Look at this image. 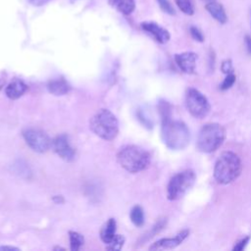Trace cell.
Instances as JSON below:
<instances>
[{"label":"cell","mask_w":251,"mask_h":251,"mask_svg":"<svg viewBox=\"0 0 251 251\" xmlns=\"http://www.w3.org/2000/svg\"><path fill=\"white\" fill-rule=\"evenodd\" d=\"M161 135L167 147L173 150L185 148L190 140V132L181 121H174L171 117L162 119Z\"/></svg>","instance_id":"cell-1"},{"label":"cell","mask_w":251,"mask_h":251,"mask_svg":"<svg viewBox=\"0 0 251 251\" xmlns=\"http://www.w3.org/2000/svg\"><path fill=\"white\" fill-rule=\"evenodd\" d=\"M241 171L242 163L239 156L232 151H225L215 164L214 177L220 184H228L240 176Z\"/></svg>","instance_id":"cell-2"},{"label":"cell","mask_w":251,"mask_h":251,"mask_svg":"<svg viewBox=\"0 0 251 251\" xmlns=\"http://www.w3.org/2000/svg\"><path fill=\"white\" fill-rule=\"evenodd\" d=\"M117 159L121 167L129 173L143 171L150 164L149 152L136 145H127L122 148Z\"/></svg>","instance_id":"cell-3"},{"label":"cell","mask_w":251,"mask_h":251,"mask_svg":"<svg viewBox=\"0 0 251 251\" xmlns=\"http://www.w3.org/2000/svg\"><path fill=\"white\" fill-rule=\"evenodd\" d=\"M226 138V129L217 123L204 125L198 134L197 149L203 153H212L222 146Z\"/></svg>","instance_id":"cell-4"},{"label":"cell","mask_w":251,"mask_h":251,"mask_svg":"<svg viewBox=\"0 0 251 251\" xmlns=\"http://www.w3.org/2000/svg\"><path fill=\"white\" fill-rule=\"evenodd\" d=\"M91 130L105 140L114 139L119 131V124L115 115L107 109H101L90 120Z\"/></svg>","instance_id":"cell-5"},{"label":"cell","mask_w":251,"mask_h":251,"mask_svg":"<svg viewBox=\"0 0 251 251\" xmlns=\"http://www.w3.org/2000/svg\"><path fill=\"white\" fill-rule=\"evenodd\" d=\"M196 180L195 173L192 170H185L175 175L167 186V197L169 200L181 198L194 184Z\"/></svg>","instance_id":"cell-6"},{"label":"cell","mask_w":251,"mask_h":251,"mask_svg":"<svg viewBox=\"0 0 251 251\" xmlns=\"http://www.w3.org/2000/svg\"><path fill=\"white\" fill-rule=\"evenodd\" d=\"M185 105L190 115L196 119L205 118L211 109L206 96L198 89L190 87L185 93Z\"/></svg>","instance_id":"cell-7"},{"label":"cell","mask_w":251,"mask_h":251,"mask_svg":"<svg viewBox=\"0 0 251 251\" xmlns=\"http://www.w3.org/2000/svg\"><path fill=\"white\" fill-rule=\"evenodd\" d=\"M26 144L35 152L43 153L51 147V140L48 135L36 128H28L23 133Z\"/></svg>","instance_id":"cell-8"},{"label":"cell","mask_w":251,"mask_h":251,"mask_svg":"<svg viewBox=\"0 0 251 251\" xmlns=\"http://www.w3.org/2000/svg\"><path fill=\"white\" fill-rule=\"evenodd\" d=\"M51 147L53 148L55 153L58 154L65 161L74 160L75 152V149L71 146L69 138L66 134H60L56 136L51 142Z\"/></svg>","instance_id":"cell-9"},{"label":"cell","mask_w":251,"mask_h":251,"mask_svg":"<svg viewBox=\"0 0 251 251\" xmlns=\"http://www.w3.org/2000/svg\"><path fill=\"white\" fill-rule=\"evenodd\" d=\"M189 235V229H183L176 234L174 237H167L162 238L156 242H154L149 249L150 250H166V249H174Z\"/></svg>","instance_id":"cell-10"},{"label":"cell","mask_w":251,"mask_h":251,"mask_svg":"<svg viewBox=\"0 0 251 251\" xmlns=\"http://www.w3.org/2000/svg\"><path fill=\"white\" fill-rule=\"evenodd\" d=\"M141 28L161 44L167 43L171 38L170 32L157 23L143 22L141 23Z\"/></svg>","instance_id":"cell-11"},{"label":"cell","mask_w":251,"mask_h":251,"mask_svg":"<svg viewBox=\"0 0 251 251\" xmlns=\"http://www.w3.org/2000/svg\"><path fill=\"white\" fill-rule=\"evenodd\" d=\"M198 56L194 52H182L175 55V61L178 68L185 74H193Z\"/></svg>","instance_id":"cell-12"},{"label":"cell","mask_w":251,"mask_h":251,"mask_svg":"<svg viewBox=\"0 0 251 251\" xmlns=\"http://www.w3.org/2000/svg\"><path fill=\"white\" fill-rule=\"evenodd\" d=\"M205 9L210 14V16L219 24L225 25L227 22V15L224 6L216 0L207 2V4L205 5Z\"/></svg>","instance_id":"cell-13"},{"label":"cell","mask_w":251,"mask_h":251,"mask_svg":"<svg viewBox=\"0 0 251 251\" xmlns=\"http://www.w3.org/2000/svg\"><path fill=\"white\" fill-rule=\"evenodd\" d=\"M26 89L27 86L24 81L20 79H14L7 85L5 93L10 99H18L26 91Z\"/></svg>","instance_id":"cell-14"},{"label":"cell","mask_w":251,"mask_h":251,"mask_svg":"<svg viewBox=\"0 0 251 251\" xmlns=\"http://www.w3.org/2000/svg\"><path fill=\"white\" fill-rule=\"evenodd\" d=\"M47 88L54 95H64L71 90V85L65 79L58 78L49 81Z\"/></svg>","instance_id":"cell-15"},{"label":"cell","mask_w":251,"mask_h":251,"mask_svg":"<svg viewBox=\"0 0 251 251\" xmlns=\"http://www.w3.org/2000/svg\"><path fill=\"white\" fill-rule=\"evenodd\" d=\"M109 4L124 15H129L135 8L134 0H108Z\"/></svg>","instance_id":"cell-16"},{"label":"cell","mask_w":251,"mask_h":251,"mask_svg":"<svg viewBox=\"0 0 251 251\" xmlns=\"http://www.w3.org/2000/svg\"><path fill=\"white\" fill-rule=\"evenodd\" d=\"M115 232H116V221L114 219H110L101 228L100 237L104 243L108 244L116 235Z\"/></svg>","instance_id":"cell-17"},{"label":"cell","mask_w":251,"mask_h":251,"mask_svg":"<svg viewBox=\"0 0 251 251\" xmlns=\"http://www.w3.org/2000/svg\"><path fill=\"white\" fill-rule=\"evenodd\" d=\"M130 220L136 226H141L144 224V213L140 206H134L130 211Z\"/></svg>","instance_id":"cell-18"},{"label":"cell","mask_w":251,"mask_h":251,"mask_svg":"<svg viewBox=\"0 0 251 251\" xmlns=\"http://www.w3.org/2000/svg\"><path fill=\"white\" fill-rule=\"evenodd\" d=\"M178 9L187 16H192L195 13V8L192 0H175Z\"/></svg>","instance_id":"cell-19"},{"label":"cell","mask_w":251,"mask_h":251,"mask_svg":"<svg viewBox=\"0 0 251 251\" xmlns=\"http://www.w3.org/2000/svg\"><path fill=\"white\" fill-rule=\"evenodd\" d=\"M83 236L75 231H70V244L73 251H77L83 245Z\"/></svg>","instance_id":"cell-20"},{"label":"cell","mask_w":251,"mask_h":251,"mask_svg":"<svg viewBox=\"0 0 251 251\" xmlns=\"http://www.w3.org/2000/svg\"><path fill=\"white\" fill-rule=\"evenodd\" d=\"M125 243V237L120 234H116L113 239L108 243L107 249L109 250H121Z\"/></svg>","instance_id":"cell-21"},{"label":"cell","mask_w":251,"mask_h":251,"mask_svg":"<svg viewBox=\"0 0 251 251\" xmlns=\"http://www.w3.org/2000/svg\"><path fill=\"white\" fill-rule=\"evenodd\" d=\"M166 224H167V219H166V218L160 219V220L155 224V226L152 227V229L145 235V240H147V239L153 237V236H154L155 234H157L160 230H162V229L164 228V226H166Z\"/></svg>","instance_id":"cell-22"},{"label":"cell","mask_w":251,"mask_h":251,"mask_svg":"<svg viewBox=\"0 0 251 251\" xmlns=\"http://www.w3.org/2000/svg\"><path fill=\"white\" fill-rule=\"evenodd\" d=\"M159 4V7L161 8V10L171 16H175L176 15V11L173 7V5L171 4V2L169 0H156Z\"/></svg>","instance_id":"cell-23"},{"label":"cell","mask_w":251,"mask_h":251,"mask_svg":"<svg viewBox=\"0 0 251 251\" xmlns=\"http://www.w3.org/2000/svg\"><path fill=\"white\" fill-rule=\"evenodd\" d=\"M235 75L233 74V73H231V74H227L226 75V78L224 79V81L222 82V84H221V89L222 90H226V89H228V88H230L233 84H234V82H235Z\"/></svg>","instance_id":"cell-24"},{"label":"cell","mask_w":251,"mask_h":251,"mask_svg":"<svg viewBox=\"0 0 251 251\" xmlns=\"http://www.w3.org/2000/svg\"><path fill=\"white\" fill-rule=\"evenodd\" d=\"M189 33H190L191 37L194 40H196L198 42H203L204 41V34H203V32L197 26L191 25L189 27Z\"/></svg>","instance_id":"cell-25"},{"label":"cell","mask_w":251,"mask_h":251,"mask_svg":"<svg viewBox=\"0 0 251 251\" xmlns=\"http://www.w3.org/2000/svg\"><path fill=\"white\" fill-rule=\"evenodd\" d=\"M249 240H250V237H249V236H246V237L242 238L241 240H239V241L234 245V247H233L232 250H234V251H241V250H243V249L246 247V245L248 244Z\"/></svg>","instance_id":"cell-26"},{"label":"cell","mask_w":251,"mask_h":251,"mask_svg":"<svg viewBox=\"0 0 251 251\" xmlns=\"http://www.w3.org/2000/svg\"><path fill=\"white\" fill-rule=\"evenodd\" d=\"M222 71L224 74L227 75V74H231L233 69H232V64L230 60H225L222 63Z\"/></svg>","instance_id":"cell-27"},{"label":"cell","mask_w":251,"mask_h":251,"mask_svg":"<svg viewBox=\"0 0 251 251\" xmlns=\"http://www.w3.org/2000/svg\"><path fill=\"white\" fill-rule=\"evenodd\" d=\"M31 5L33 6H36V7H39V6H42L44 4H46L49 0H27Z\"/></svg>","instance_id":"cell-28"},{"label":"cell","mask_w":251,"mask_h":251,"mask_svg":"<svg viewBox=\"0 0 251 251\" xmlns=\"http://www.w3.org/2000/svg\"><path fill=\"white\" fill-rule=\"evenodd\" d=\"M244 41H245L246 49H247L248 53L251 55V36L246 35V36H245V38H244Z\"/></svg>","instance_id":"cell-29"},{"label":"cell","mask_w":251,"mask_h":251,"mask_svg":"<svg viewBox=\"0 0 251 251\" xmlns=\"http://www.w3.org/2000/svg\"><path fill=\"white\" fill-rule=\"evenodd\" d=\"M0 250H10V251L16 250V251H18L19 249L16 247H12V246H2V247H0Z\"/></svg>","instance_id":"cell-30"},{"label":"cell","mask_w":251,"mask_h":251,"mask_svg":"<svg viewBox=\"0 0 251 251\" xmlns=\"http://www.w3.org/2000/svg\"><path fill=\"white\" fill-rule=\"evenodd\" d=\"M3 83H4V82H3V80H0V90H1V89H2V87H3Z\"/></svg>","instance_id":"cell-31"},{"label":"cell","mask_w":251,"mask_h":251,"mask_svg":"<svg viewBox=\"0 0 251 251\" xmlns=\"http://www.w3.org/2000/svg\"><path fill=\"white\" fill-rule=\"evenodd\" d=\"M70 1H71V3H75V2H77L79 0H70Z\"/></svg>","instance_id":"cell-32"},{"label":"cell","mask_w":251,"mask_h":251,"mask_svg":"<svg viewBox=\"0 0 251 251\" xmlns=\"http://www.w3.org/2000/svg\"><path fill=\"white\" fill-rule=\"evenodd\" d=\"M202 1H205V2H211V1H215V0H202Z\"/></svg>","instance_id":"cell-33"}]
</instances>
